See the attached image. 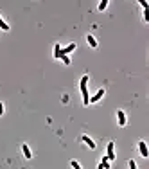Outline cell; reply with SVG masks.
I'll return each instance as SVG.
<instances>
[{"instance_id": "8992f818", "label": "cell", "mask_w": 149, "mask_h": 169, "mask_svg": "<svg viewBox=\"0 0 149 169\" xmlns=\"http://www.w3.org/2000/svg\"><path fill=\"white\" fill-rule=\"evenodd\" d=\"M72 51H76V43H70L68 47H65V49L61 51V56H67V54H70Z\"/></svg>"}, {"instance_id": "9a60e30c", "label": "cell", "mask_w": 149, "mask_h": 169, "mask_svg": "<svg viewBox=\"0 0 149 169\" xmlns=\"http://www.w3.org/2000/svg\"><path fill=\"white\" fill-rule=\"evenodd\" d=\"M61 59H63V63H65V65H70V58L68 56H61Z\"/></svg>"}, {"instance_id": "30bf717a", "label": "cell", "mask_w": 149, "mask_h": 169, "mask_svg": "<svg viewBox=\"0 0 149 169\" xmlns=\"http://www.w3.org/2000/svg\"><path fill=\"white\" fill-rule=\"evenodd\" d=\"M86 40H88V45H90V47H97V41H95V38H94L92 34H88Z\"/></svg>"}, {"instance_id": "5bb4252c", "label": "cell", "mask_w": 149, "mask_h": 169, "mask_svg": "<svg viewBox=\"0 0 149 169\" xmlns=\"http://www.w3.org/2000/svg\"><path fill=\"white\" fill-rule=\"evenodd\" d=\"M70 165H72L74 169H81V165H79V162H77V160H72V162H70Z\"/></svg>"}, {"instance_id": "7c38bea8", "label": "cell", "mask_w": 149, "mask_h": 169, "mask_svg": "<svg viewBox=\"0 0 149 169\" xmlns=\"http://www.w3.org/2000/svg\"><path fill=\"white\" fill-rule=\"evenodd\" d=\"M0 27H2L4 31H9V25H7V23H6V22L2 20V16H0Z\"/></svg>"}, {"instance_id": "8fae6325", "label": "cell", "mask_w": 149, "mask_h": 169, "mask_svg": "<svg viewBox=\"0 0 149 169\" xmlns=\"http://www.w3.org/2000/svg\"><path fill=\"white\" fill-rule=\"evenodd\" d=\"M54 58H61V47L59 45L54 47Z\"/></svg>"}, {"instance_id": "3957f363", "label": "cell", "mask_w": 149, "mask_h": 169, "mask_svg": "<svg viewBox=\"0 0 149 169\" xmlns=\"http://www.w3.org/2000/svg\"><path fill=\"white\" fill-rule=\"evenodd\" d=\"M113 142H110L108 144V155H106V158H108V162H112V160H115V153H113Z\"/></svg>"}, {"instance_id": "ac0fdd59", "label": "cell", "mask_w": 149, "mask_h": 169, "mask_svg": "<svg viewBox=\"0 0 149 169\" xmlns=\"http://www.w3.org/2000/svg\"><path fill=\"white\" fill-rule=\"evenodd\" d=\"M140 4H142V7H144V9H147V2H145V0H140Z\"/></svg>"}, {"instance_id": "7a4b0ae2", "label": "cell", "mask_w": 149, "mask_h": 169, "mask_svg": "<svg viewBox=\"0 0 149 169\" xmlns=\"http://www.w3.org/2000/svg\"><path fill=\"white\" fill-rule=\"evenodd\" d=\"M138 149H140V155H142L144 158H147V157H149V153H147V146H145V142H144V140H140V142H138Z\"/></svg>"}, {"instance_id": "d6986e66", "label": "cell", "mask_w": 149, "mask_h": 169, "mask_svg": "<svg viewBox=\"0 0 149 169\" xmlns=\"http://www.w3.org/2000/svg\"><path fill=\"white\" fill-rule=\"evenodd\" d=\"M4 113V106H2V103H0V115Z\"/></svg>"}, {"instance_id": "9c48e42d", "label": "cell", "mask_w": 149, "mask_h": 169, "mask_svg": "<svg viewBox=\"0 0 149 169\" xmlns=\"http://www.w3.org/2000/svg\"><path fill=\"white\" fill-rule=\"evenodd\" d=\"M22 151H24V157H25V158H31V157H32V155H31V149H29L27 144H24V146H22Z\"/></svg>"}, {"instance_id": "2e32d148", "label": "cell", "mask_w": 149, "mask_h": 169, "mask_svg": "<svg viewBox=\"0 0 149 169\" xmlns=\"http://www.w3.org/2000/svg\"><path fill=\"white\" fill-rule=\"evenodd\" d=\"M130 169H137V164H135V160H130Z\"/></svg>"}, {"instance_id": "52a82bcc", "label": "cell", "mask_w": 149, "mask_h": 169, "mask_svg": "<svg viewBox=\"0 0 149 169\" xmlns=\"http://www.w3.org/2000/svg\"><path fill=\"white\" fill-rule=\"evenodd\" d=\"M97 169H110V162H108V158L102 157V162L99 164V167H97Z\"/></svg>"}, {"instance_id": "ba28073f", "label": "cell", "mask_w": 149, "mask_h": 169, "mask_svg": "<svg viewBox=\"0 0 149 169\" xmlns=\"http://www.w3.org/2000/svg\"><path fill=\"white\" fill-rule=\"evenodd\" d=\"M102 95H104V88H101V90H99V92H97V94L94 95V97H92L90 101H92V103H97V101H99V99L102 97Z\"/></svg>"}, {"instance_id": "6da1fadb", "label": "cell", "mask_w": 149, "mask_h": 169, "mask_svg": "<svg viewBox=\"0 0 149 169\" xmlns=\"http://www.w3.org/2000/svg\"><path fill=\"white\" fill-rule=\"evenodd\" d=\"M86 83H88V76H83V79H81V94H83V103H84V104L90 103V95H88Z\"/></svg>"}, {"instance_id": "4fadbf2b", "label": "cell", "mask_w": 149, "mask_h": 169, "mask_svg": "<svg viewBox=\"0 0 149 169\" xmlns=\"http://www.w3.org/2000/svg\"><path fill=\"white\" fill-rule=\"evenodd\" d=\"M106 6H108V0H102V2L99 4V11H104V9H106Z\"/></svg>"}, {"instance_id": "e0dca14e", "label": "cell", "mask_w": 149, "mask_h": 169, "mask_svg": "<svg viewBox=\"0 0 149 169\" xmlns=\"http://www.w3.org/2000/svg\"><path fill=\"white\" fill-rule=\"evenodd\" d=\"M144 18L149 20V9H144Z\"/></svg>"}, {"instance_id": "277c9868", "label": "cell", "mask_w": 149, "mask_h": 169, "mask_svg": "<svg viewBox=\"0 0 149 169\" xmlns=\"http://www.w3.org/2000/svg\"><path fill=\"white\" fill-rule=\"evenodd\" d=\"M81 140H83L84 144H86V146H88V148H92V149H95V142H94V140H92V139H90L88 135H83V139H81Z\"/></svg>"}, {"instance_id": "5b68a950", "label": "cell", "mask_w": 149, "mask_h": 169, "mask_svg": "<svg viewBox=\"0 0 149 169\" xmlns=\"http://www.w3.org/2000/svg\"><path fill=\"white\" fill-rule=\"evenodd\" d=\"M117 119H119V126H126V115H124L122 110L117 112Z\"/></svg>"}]
</instances>
